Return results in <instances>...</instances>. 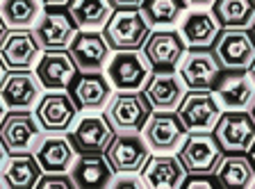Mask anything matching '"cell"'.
I'll return each instance as SVG.
<instances>
[{"mask_svg": "<svg viewBox=\"0 0 255 189\" xmlns=\"http://www.w3.org/2000/svg\"><path fill=\"white\" fill-rule=\"evenodd\" d=\"M180 34L187 46L191 48H207L212 46L219 37V23L214 14L203 9L187 11L180 23Z\"/></svg>", "mask_w": 255, "mask_h": 189, "instance_id": "obj_26", "label": "cell"}, {"mask_svg": "<svg viewBox=\"0 0 255 189\" xmlns=\"http://www.w3.org/2000/svg\"><path fill=\"white\" fill-rule=\"evenodd\" d=\"M37 78L43 89H69L73 80L78 78V66L71 53L46 50L37 62Z\"/></svg>", "mask_w": 255, "mask_h": 189, "instance_id": "obj_19", "label": "cell"}, {"mask_svg": "<svg viewBox=\"0 0 255 189\" xmlns=\"http://www.w3.org/2000/svg\"><path fill=\"white\" fill-rule=\"evenodd\" d=\"M251 116L255 119V100H253V105H251Z\"/></svg>", "mask_w": 255, "mask_h": 189, "instance_id": "obj_46", "label": "cell"}, {"mask_svg": "<svg viewBox=\"0 0 255 189\" xmlns=\"http://www.w3.org/2000/svg\"><path fill=\"white\" fill-rule=\"evenodd\" d=\"M41 174V167L32 153H16L7 162H2V185L11 189L34 187Z\"/></svg>", "mask_w": 255, "mask_h": 189, "instance_id": "obj_27", "label": "cell"}, {"mask_svg": "<svg viewBox=\"0 0 255 189\" xmlns=\"http://www.w3.org/2000/svg\"><path fill=\"white\" fill-rule=\"evenodd\" d=\"M185 187H217L219 180L217 176L214 178H207V174H194L191 178H185Z\"/></svg>", "mask_w": 255, "mask_h": 189, "instance_id": "obj_34", "label": "cell"}, {"mask_svg": "<svg viewBox=\"0 0 255 189\" xmlns=\"http://www.w3.org/2000/svg\"><path fill=\"white\" fill-rule=\"evenodd\" d=\"M212 135L223 153H249L255 144V119L244 110L221 112Z\"/></svg>", "mask_w": 255, "mask_h": 189, "instance_id": "obj_5", "label": "cell"}, {"mask_svg": "<svg viewBox=\"0 0 255 189\" xmlns=\"http://www.w3.org/2000/svg\"><path fill=\"white\" fill-rule=\"evenodd\" d=\"M37 187H43V189H48V187L73 189L75 183H73V178L66 176V174H46V176H41V178L37 180Z\"/></svg>", "mask_w": 255, "mask_h": 189, "instance_id": "obj_33", "label": "cell"}, {"mask_svg": "<svg viewBox=\"0 0 255 189\" xmlns=\"http://www.w3.org/2000/svg\"><path fill=\"white\" fill-rule=\"evenodd\" d=\"M112 169L107 155L103 153H80V158L73 162V171H71V178H73L75 187H107L112 180Z\"/></svg>", "mask_w": 255, "mask_h": 189, "instance_id": "obj_25", "label": "cell"}, {"mask_svg": "<svg viewBox=\"0 0 255 189\" xmlns=\"http://www.w3.org/2000/svg\"><path fill=\"white\" fill-rule=\"evenodd\" d=\"M187 137V130L182 126L180 116L166 110H157L148 116L143 126V139L148 144L150 151L157 153H171L182 144Z\"/></svg>", "mask_w": 255, "mask_h": 189, "instance_id": "obj_12", "label": "cell"}, {"mask_svg": "<svg viewBox=\"0 0 255 189\" xmlns=\"http://www.w3.org/2000/svg\"><path fill=\"white\" fill-rule=\"evenodd\" d=\"M41 89L37 73H30L27 68L11 71L0 82V100L9 110H30L41 98Z\"/></svg>", "mask_w": 255, "mask_h": 189, "instance_id": "obj_16", "label": "cell"}, {"mask_svg": "<svg viewBox=\"0 0 255 189\" xmlns=\"http://www.w3.org/2000/svg\"><path fill=\"white\" fill-rule=\"evenodd\" d=\"M187 53V43L180 32L157 30L150 32L143 43V55L148 57L153 71H175Z\"/></svg>", "mask_w": 255, "mask_h": 189, "instance_id": "obj_11", "label": "cell"}, {"mask_svg": "<svg viewBox=\"0 0 255 189\" xmlns=\"http://www.w3.org/2000/svg\"><path fill=\"white\" fill-rule=\"evenodd\" d=\"M141 183L150 189H178L185 183L187 169L182 167L180 158L173 155H148L146 164L141 167Z\"/></svg>", "mask_w": 255, "mask_h": 189, "instance_id": "obj_20", "label": "cell"}, {"mask_svg": "<svg viewBox=\"0 0 255 189\" xmlns=\"http://www.w3.org/2000/svg\"><path fill=\"white\" fill-rule=\"evenodd\" d=\"M187 174H214L219 160L223 158V148L217 137L207 132H189L182 139V148L178 153Z\"/></svg>", "mask_w": 255, "mask_h": 189, "instance_id": "obj_6", "label": "cell"}, {"mask_svg": "<svg viewBox=\"0 0 255 189\" xmlns=\"http://www.w3.org/2000/svg\"><path fill=\"white\" fill-rule=\"evenodd\" d=\"M221 73L217 55L207 48H191L180 62V78L189 89H212Z\"/></svg>", "mask_w": 255, "mask_h": 189, "instance_id": "obj_14", "label": "cell"}, {"mask_svg": "<svg viewBox=\"0 0 255 189\" xmlns=\"http://www.w3.org/2000/svg\"><path fill=\"white\" fill-rule=\"evenodd\" d=\"M5 34H7V23H5V18L0 16V41L5 39Z\"/></svg>", "mask_w": 255, "mask_h": 189, "instance_id": "obj_39", "label": "cell"}, {"mask_svg": "<svg viewBox=\"0 0 255 189\" xmlns=\"http://www.w3.org/2000/svg\"><path fill=\"white\" fill-rule=\"evenodd\" d=\"M143 0H112V5L119 7V9H137L141 7Z\"/></svg>", "mask_w": 255, "mask_h": 189, "instance_id": "obj_36", "label": "cell"}, {"mask_svg": "<svg viewBox=\"0 0 255 189\" xmlns=\"http://www.w3.org/2000/svg\"><path fill=\"white\" fill-rule=\"evenodd\" d=\"M251 37H253V41H255V21L251 23Z\"/></svg>", "mask_w": 255, "mask_h": 189, "instance_id": "obj_45", "label": "cell"}, {"mask_svg": "<svg viewBox=\"0 0 255 189\" xmlns=\"http://www.w3.org/2000/svg\"><path fill=\"white\" fill-rule=\"evenodd\" d=\"M214 96L219 105L226 110H246L255 100V82L251 73L244 71H230L221 75L214 84Z\"/></svg>", "mask_w": 255, "mask_h": 189, "instance_id": "obj_21", "label": "cell"}, {"mask_svg": "<svg viewBox=\"0 0 255 189\" xmlns=\"http://www.w3.org/2000/svg\"><path fill=\"white\" fill-rule=\"evenodd\" d=\"M80 107L75 105V100L71 94H66L64 89H53L50 94H43L37 100V116L41 130L46 132H64L73 126V121L78 119Z\"/></svg>", "mask_w": 255, "mask_h": 189, "instance_id": "obj_7", "label": "cell"}, {"mask_svg": "<svg viewBox=\"0 0 255 189\" xmlns=\"http://www.w3.org/2000/svg\"><path fill=\"white\" fill-rule=\"evenodd\" d=\"M0 57H2L7 68L23 71V68H30L39 62L41 46H39L34 32L18 27V30L7 32L5 39L0 41Z\"/></svg>", "mask_w": 255, "mask_h": 189, "instance_id": "obj_15", "label": "cell"}, {"mask_svg": "<svg viewBox=\"0 0 255 189\" xmlns=\"http://www.w3.org/2000/svg\"><path fill=\"white\" fill-rule=\"evenodd\" d=\"M139 9L143 11L150 27H166L180 21V16L187 9V0H143Z\"/></svg>", "mask_w": 255, "mask_h": 189, "instance_id": "obj_32", "label": "cell"}, {"mask_svg": "<svg viewBox=\"0 0 255 189\" xmlns=\"http://www.w3.org/2000/svg\"><path fill=\"white\" fill-rule=\"evenodd\" d=\"M0 185H2V180H0Z\"/></svg>", "mask_w": 255, "mask_h": 189, "instance_id": "obj_47", "label": "cell"}, {"mask_svg": "<svg viewBox=\"0 0 255 189\" xmlns=\"http://www.w3.org/2000/svg\"><path fill=\"white\" fill-rule=\"evenodd\" d=\"M175 114L180 116L187 132H210L221 116V107L210 89H191L182 96Z\"/></svg>", "mask_w": 255, "mask_h": 189, "instance_id": "obj_4", "label": "cell"}, {"mask_svg": "<svg viewBox=\"0 0 255 189\" xmlns=\"http://www.w3.org/2000/svg\"><path fill=\"white\" fill-rule=\"evenodd\" d=\"M75 32H78V25L71 18V14H64V11L50 7L39 16L34 37H37L39 46L46 50H64L66 46H71Z\"/></svg>", "mask_w": 255, "mask_h": 189, "instance_id": "obj_17", "label": "cell"}, {"mask_svg": "<svg viewBox=\"0 0 255 189\" xmlns=\"http://www.w3.org/2000/svg\"><path fill=\"white\" fill-rule=\"evenodd\" d=\"M150 34V23L139 9H117L103 27V37L112 50H139Z\"/></svg>", "mask_w": 255, "mask_h": 189, "instance_id": "obj_1", "label": "cell"}, {"mask_svg": "<svg viewBox=\"0 0 255 189\" xmlns=\"http://www.w3.org/2000/svg\"><path fill=\"white\" fill-rule=\"evenodd\" d=\"M0 16L5 18L7 27H30L41 16V0H2L0 2Z\"/></svg>", "mask_w": 255, "mask_h": 189, "instance_id": "obj_31", "label": "cell"}, {"mask_svg": "<svg viewBox=\"0 0 255 189\" xmlns=\"http://www.w3.org/2000/svg\"><path fill=\"white\" fill-rule=\"evenodd\" d=\"M117 130L112 128L105 114H89L80 119L78 126L69 135L73 148L80 153H105V148L112 144Z\"/></svg>", "mask_w": 255, "mask_h": 189, "instance_id": "obj_18", "label": "cell"}, {"mask_svg": "<svg viewBox=\"0 0 255 189\" xmlns=\"http://www.w3.org/2000/svg\"><path fill=\"white\" fill-rule=\"evenodd\" d=\"M78 71L82 73H98L110 62V43L105 41L101 32L96 30H80L75 32L73 41L69 46Z\"/></svg>", "mask_w": 255, "mask_h": 189, "instance_id": "obj_13", "label": "cell"}, {"mask_svg": "<svg viewBox=\"0 0 255 189\" xmlns=\"http://www.w3.org/2000/svg\"><path fill=\"white\" fill-rule=\"evenodd\" d=\"M251 160H253V167H255V144L251 146Z\"/></svg>", "mask_w": 255, "mask_h": 189, "instance_id": "obj_44", "label": "cell"}, {"mask_svg": "<svg viewBox=\"0 0 255 189\" xmlns=\"http://www.w3.org/2000/svg\"><path fill=\"white\" fill-rule=\"evenodd\" d=\"M105 155L117 174H137L148 160L150 148L137 132H119L105 148Z\"/></svg>", "mask_w": 255, "mask_h": 189, "instance_id": "obj_10", "label": "cell"}, {"mask_svg": "<svg viewBox=\"0 0 255 189\" xmlns=\"http://www.w3.org/2000/svg\"><path fill=\"white\" fill-rule=\"evenodd\" d=\"M150 114H153V107L143 91H119L110 98V105L105 110L107 121L117 132L143 130Z\"/></svg>", "mask_w": 255, "mask_h": 189, "instance_id": "obj_2", "label": "cell"}, {"mask_svg": "<svg viewBox=\"0 0 255 189\" xmlns=\"http://www.w3.org/2000/svg\"><path fill=\"white\" fill-rule=\"evenodd\" d=\"M214 55L221 68L246 71L255 59V41L246 30L226 27L223 32H219L217 41H214Z\"/></svg>", "mask_w": 255, "mask_h": 189, "instance_id": "obj_8", "label": "cell"}, {"mask_svg": "<svg viewBox=\"0 0 255 189\" xmlns=\"http://www.w3.org/2000/svg\"><path fill=\"white\" fill-rule=\"evenodd\" d=\"M71 96L80 110H101L112 98V82L101 71L98 73H82L71 84Z\"/></svg>", "mask_w": 255, "mask_h": 189, "instance_id": "obj_24", "label": "cell"}, {"mask_svg": "<svg viewBox=\"0 0 255 189\" xmlns=\"http://www.w3.org/2000/svg\"><path fill=\"white\" fill-rule=\"evenodd\" d=\"M71 0H41V5L46 7H64V5H69Z\"/></svg>", "mask_w": 255, "mask_h": 189, "instance_id": "obj_37", "label": "cell"}, {"mask_svg": "<svg viewBox=\"0 0 255 189\" xmlns=\"http://www.w3.org/2000/svg\"><path fill=\"white\" fill-rule=\"evenodd\" d=\"M75 155H78V151L73 148L71 139L59 135L43 137L34 151V158H37L43 174H66L73 167Z\"/></svg>", "mask_w": 255, "mask_h": 189, "instance_id": "obj_23", "label": "cell"}, {"mask_svg": "<svg viewBox=\"0 0 255 189\" xmlns=\"http://www.w3.org/2000/svg\"><path fill=\"white\" fill-rule=\"evenodd\" d=\"M219 185L230 189H244L253 185L255 180V167L251 160H246L242 153H230L219 160L217 169H214Z\"/></svg>", "mask_w": 255, "mask_h": 189, "instance_id": "obj_28", "label": "cell"}, {"mask_svg": "<svg viewBox=\"0 0 255 189\" xmlns=\"http://www.w3.org/2000/svg\"><path fill=\"white\" fill-rule=\"evenodd\" d=\"M69 14L80 30H98L114 14V5L112 0H71Z\"/></svg>", "mask_w": 255, "mask_h": 189, "instance_id": "obj_29", "label": "cell"}, {"mask_svg": "<svg viewBox=\"0 0 255 189\" xmlns=\"http://www.w3.org/2000/svg\"><path fill=\"white\" fill-rule=\"evenodd\" d=\"M2 119H5V103L0 100V121H2Z\"/></svg>", "mask_w": 255, "mask_h": 189, "instance_id": "obj_43", "label": "cell"}, {"mask_svg": "<svg viewBox=\"0 0 255 189\" xmlns=\"http://www.w3.org/2000/svg\"><path fill=\"white\" fill-rule=\"evenodd\" d=\"M249 73H251V78H253V82H255V59H253V64L249 66Z\"/></svg>", "mask_w": 255, "mask_h": 189, "instance_id": "obj_42", "label": "cell"}, {"mask_svg": "<svg viewBox=\"0 0 255 189\" xmlns=\"http://www.w3.org/2000/svg\"><path fill=\"white\" fill-rule=\"evenodd\" d=\"M212 14L221 27L246 30L255 21V0H214Z\"/></svg>", "mask_w": 255, "mask_h": 189, "instance_id": "obj_30", "label": "cell"}, {"mask_svg": "<svg viewBox=\"0 0 255 189\" xmlns=\"http://www.w3.org/2000/svg\"><path fill=\"white\" fill-rule=\"evenodd\" d=\"M39 137H41V126L37 116L27 110H11L0 121V142L9 155L27 153Z\"/></svg>", "mask_w": 255, "mask_h": 189, "instance_id": "obj_9", "label": "cell"}, {"mask_svg": "<svg viewBox=\"0 0 255 189\" xmlns=\"http://www.w3.org/2000/svg\"><path fill=\"white\" fill-rule=\"evenodd\" d=\"M143 96L148 98L153 110L173 112L185 96V82L173 71H155L143 87Z\"/></svg>", "mask_w": 255, "mask_h": 189, "instance_id": "obj_22", "label": "cell"}, {"mask_svg": "<svg viewBox=\"0 0 255 189\" xmlns=\"http://www.w3.org/2000/svg\"><path fill=\"white\" fill-rule=\"evenodd\" d=\"M5 62H2V57H0V82H2V78H5V75H7V71H5Z\"/></svg>", "mask_w": 255, "mask_h": 189, "instance_id": "obj_40", "label": "cell"}, {"mask_svg": "<svg viewBox=\"0 0 255 189\" xmlns=\"http://www.w3.org/2000/svg\"><path fill=\"white\" fill-rule=\"evenodd\" d=\"M153 75L148 57L139 50H117L107 62V80L119 91H139Z\"/></svg>", "mask_w": 255, "mask_h": 189, "instance_id": "obj_3", "label": "cell"}, {"mask_svg": "<svg viewBox=\"0 0 255 189\" xmlns=\"http://www.w3.org/2000/svg\"><path fill=\"white\" fill-rule=\"evenodd\" d=\"M5 155H7V151H5V146H2V142H0V167L5 162Z\"/></svg>", "mask_w": 255, "mask_h": 189, "instance_id": "obj_41", "label": "cell"}, {"mask_svg": "<svg viewBox=\"0 0 255 189\" xmlns=\"http://www.w3.org/2000/svg\"><path fill=\"white\" fill-rule=\"evenodd\" d=\"M110 187H134V189H139V187H143V183H141V178H134L132 174H121V178L110 180Z\"/></svg>", "mask_w": 255, "mask_h": 189, "instance_id": "obj_35", "label": "cell"}, {"mask_svg": "<svg viewBox=\"0 0 255 189\" xmlns=\"http://www.w3.org/2000/svg\"><path fill=\"white\" fill-rule=\"evenodd\" d=\"M214 0H187V5H194V7H207L212 5Z\"/></svg>", "mask_w": 255, "mask_h": 189, "instance_id": "obj_38", "label": "cell"}]
</instances>
